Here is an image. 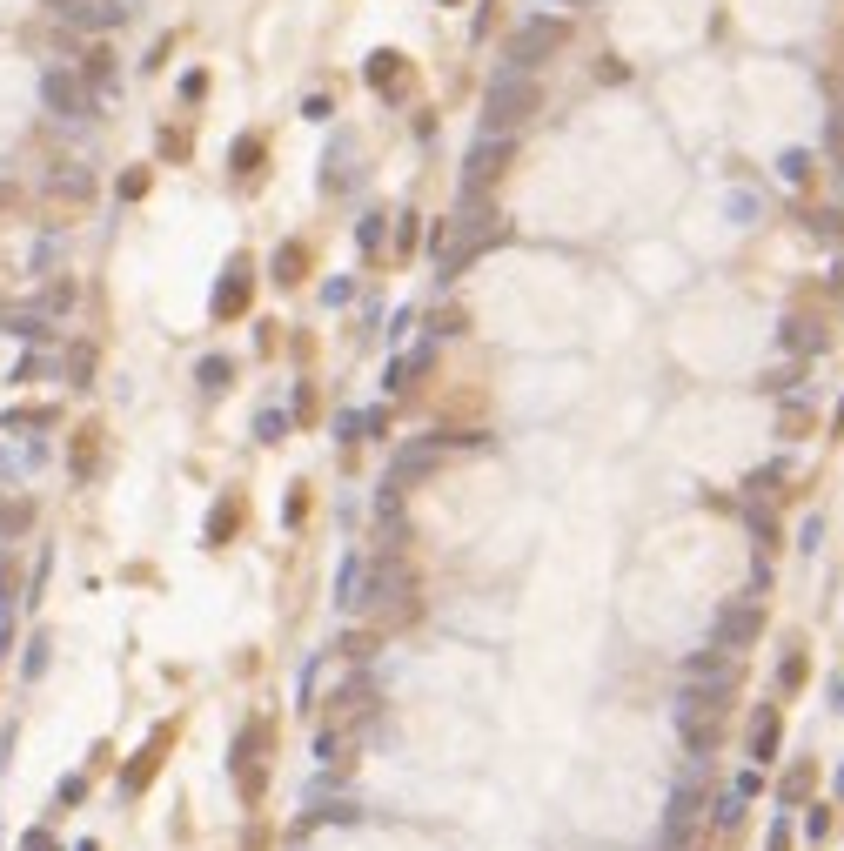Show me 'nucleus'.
<instances>
[{"instance_id":"f8f14e48","label":"nucleus","mask_w":844,"mask_h":851,"mask_svg":"<svg viewBox=\"0 0 844 851\" xmlns=\"http://www.w3.org/2000/svg\"><path fill=\"white\" fill-rule=\"evenodd\" d=\"M228 376H235V362H228V356H208V362H201V389H228Z\"/></svg>"},{"instance_id":"a211bd4d","label":"nucleus","mask_w":844,"mask_h":851,"mask_svg":"<svg viewBox=\"0 0 844 851\" xmlns=\"http://www.w3.org/2000/svg\"><path fill=\"white\" fill-rule=\"evenodd\" d=\"M255 429H262V443H282V429H289V416H275V409H268V416H262Z\"/></svg>"},{"instance_id":"0eeeda50","label":"nucleus","mask_w":844,"mask_h":851,"mask_svg":"<svg viewBox=\"0 0 844 851\" xmlns=\"http://www.w3.org/2000/svg\"><path fill=\"white\" fill-rule=\"evenodd\" d=\"M778 731H784V724H778V711L764 704V711L751 717V758H757V764H771V758H778Z\"/></svg>"},{"instance_id":"f3484780","label":"nucleus","mask_w":844,"mask_h":851,"mask_svg":"<svg viewBox=\"0 0 844 851\" xmlns=\"http://www.w3.org/2000/svg\"><path fill=\"white\" fill-rule=\"evenodd\" d=\"M0 530H27V503H0Z\"/></svg>"},{"instance_id":"1a4fd4ad","label":"nucleus","mask_w":844,"mask_h":851,"mask_svg":"<svg viewBox=\"0 0 844 851\" xmlns=\"http://www.w3.org/2000/svg\"><path fill=\"white\" fill-rule=\"evenodd\" d=\"M242 302H248V269L235 262V269H228V282L215 289V315H242Z\"/></svg>"},{"instance_id":"dca6fc26","label":"nucleus","mask_w":844,"mask_h":851,"mask_svg":"<svg viewBox=\"0 0 844 851\" xmlns=\"http://www.w3.org/2000/svg\"><path fill=\"white\" fill-rule=\"evenodd\" d=\"M804 791H811V771H804V764H798V771H791V778H784V805H798Z\"/></svg>"},{"instance_id":"9b49d317","label":"nucleus","mask_w":844,"mask_h":851,"mask_svg":"<svg viewBox=\"0 0 844 851\" xmlns=\"http://www.w3.org/2000/svg\"><path fill=\"white\" fill-rule=\"evenodd\" d=\"M811 235H818V242H844V208H818V215H811Z\"/></svg>"},{"instance_id":"f257e3e1","label":"nucleus","mask_w":844,"mask_h":851,"mask_svg":"<svg viewBox=\"0 0 844 851\" xmlns=\"http://www.w3.org/2000/svg\"><path fill=\"white\" fill-rule=\"evenodd\" d=\"M536 108H543V88H536L530 74L503 68V74H496V81H489L483 121H489V135H510V128H523V121H530Z\"/></svg>"},{"instance_id":"7ed1b4c3","label":"nucleus","mask_w":844,"mask_h":851,"mask_svg":"<svg viewBox=\"0 0 844 851\" xmlns=\"http://www.w3.org/2000/svg\"><path fill=\"white\" fill-rule=\"evenodd\" d=\"M503 168H510V135H483L476 148H469V161H463V195L476 202V195H483V188L503 175Z\"/></svg>"},{"instance_id":"ddd939ff","label":"nucleus","mask_w":844,"mask_h":851,"mask_svg":"<svg viewBox=\"0 0 844 851\" xmlns=\"http://www.w3.org/2000/svg\"><path fill=\"white\" fill-rule=\"evenodd\" d=\"M369 81H376V88H396V81H402L396 54H376V61H369Z\"/></svg>"},{"instance_id":"20e7f679","label":"nucleus","mask_w":844,"mask_h":851,"mask_svg":"<svg viewBox=\"0 0 844 851\" xmlns=\"http://www.w3.org/2000/svg\"><path fill=\"white\" fill-rule=\"evenodd\" d=\"M757 630H764V610L757 604H724L717 610V624H711V637H717V650H744V644H757Z\"/></svg>"},{"instance_id":"6e6552de","label":"nucleus","mask_w":844,"mask_h":851,"mask_svg":"<svg viewBox=\"0 0 844 851\" xmlns=\"http://www.w3.org/2000/svg\"><path fill=\"white\" fill-rule=\"evenodd\" d=\"M436 456H443V443H409L396 456V483H409V476H422V470H436Z\"/></svg>"},{"instance_id":"f03ea898","label":"nucleus","mask_w":844,"mask_h":851,"mask_svg":"<svg viewBox=\"0 0 844 851\" xmlns=\"http://www.w3.org/2000/svg\"><path fill=\"white\" fill-rule=\"evenodd\" d=\"M563 41H570V27H563V21H530V27H516V34H510L503 61H510L516 74H530V68H543Z\"/></svg>"},{"instance_id":"2eb2a0df","label":"nucleus","mask_w":844,"mask_h":851,"mask_svg":"<svg viewBox=\"0 0 844 851\" xmlns=\"http://www.w3.org/2000/svg\"><path fill=\"white\" fill-rule=\"evenodd\" d=\"M295 269H302V248H282L275 255V282H295Z\"/></svg>"},{"instance_id":"aec40b11","label":"nucleus","mask_w":844,"mask_h":851,"mask_svg":"<svg viewBox=\"0 0 844 851\" xmlns=\"http://www.w3.org/2000/svg\"><path fill=\"white\" fill-rule=\"evenodd\" d=\"M838 711H844V677H838Z\"/></svg>"},{"instance_id":"423d86ee","label":"nucleus","mask_w":844,"mask_h":851,"mask_svg":"<svg viewBox=\"0 0 844 851\" xmlns=\"http://www.w3.org/2000/svg\"><path fill=\"white\" fill-rule=\"evenodd\" d=\"M47 108L74 121V114H88V88H81L67 68H54V74H47Z\"/></svg>"},{"instance_id":"39448f33","label":"nucleus","mask_w":844,"mask_h":851,"mask_svg":"<svg viewBox=\"0 0 844 851\" xmlns=\"http://www.w3.org/2000/svg\"><path fill=\"white\" fill-rule=\"evenodd\" d=\"M684 671H690V684H711V691H731V684H737V657H731V650H697V657H690Z\"/></svg>"},{"instance_id":"6ab92c4d","label":"nucleus","mask_w":844,"mask_h":851,"mask_svg":"<svg viewBox=\"0 0 844 851\" xmlns=\"http://www.w3.org/2000/svg\"><path fill=\"white\" fill-rule=\"evenodd\" d=\"M650 851H690V831H670V825H664V838H657Z\"/></svg>"},{"instance_id":"9d476101","label":"nucleus","mask_w":844,"mask_h":851,"mask_svg":"<svg viewBox=\"0 0 844 851\" xmlns=\"http://www.w3.org/2000/svg\"><path fill=\"white\" fill-rule=\"evenodd\" d=\"M784 349H798V356L811 349V356H818V349H824V329H818V322H804V315H791V322H784Z\"/></svg>"},{"instance_id":"4468645a","label":"nucleus","mask_w":844,"mask_h":851,"mask_svg":"<svg viewBox=\"0 0 844 851\" xmlns=\"http://www.w3.org/2000/svg\"><path fill=\"white\" fill-rule=\"evenodd\" d=\"M778 168H784V181H791V188H804V181H811V155H804V148H798V155H784Z\"/></svg>"}]
</instances>
